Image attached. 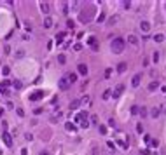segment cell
I'll return each instance as SVG.
<instances>
[{
  "mask_svg": "<svg viewBox=\"0 0 166 155\" xmlns=\"http://www.w3.org/2000/svg\"><path fill=\"white\" fill-rule=\"evenodd\" d=\"M112 52H115V54H119V52H122L124 51V38H114L112 40Z\"/></svg>",
  "mask_w": 166,
  "mask_h": 155,
  "instance_id": "obj_1",
  "label": "cell"
},
{
  "mask_svg": "<svg viewBox=\"0 0 166 155\" xmlns=\"http://www.w3.org/2000/svg\"><path fill=\"white\" fill-rule=\"evenodd\" d=\"M58 86H60L61 91H66L70 87V82H68V78H66V77H61L60 80H58Z\"/></svg>",
  "mask_w": 166,
  "mask_h": 155,
  "instance_id": "obj_2",
  "label": "cell"
},
{
  "mask_svg": "<svg viewBox=\"0 0 166 155\" xmlns=\"http://www.w3.org/2000/svg\"><path fill=\"white\" fill-rule=\"evenodd\" d=\"M2 139H4V143H5V147H12V136L9 134L7 131L2 132Z\"/></svg>",
  "mask_w": 166,
  "mask_h": 155,
  "instance_id": "obj_3",
  "label": "cell"
},
{
  "mask_svg": "<svg viewBox=\"0 0 166 155\" xmlns=\"http://www.w3.org/2000/svg\"><path fill=\"white\" fill-rule=\"evenodd\" d=\"M122 92H124V86H122V84H119V86H117V87L114 89V92H112V96H114V98H119V96L122 94Z\"/></svg>",
  "mask_w": 166,
  "mask_h": 155,
  "instance_id": "obj_4",
  "label": "cell"
},
{
  "mask_svg": "<svg viewBox=\"0 0 166 155\" xmlns=\"http://www.w3.org/2000/svg\"><path fill=\"white\" fill-rule=\"evenodd\" d=\"M140 82H142V73H136L133 77V80H131V86L133 87H138V86H140Z\"/></svg>",
  "mask_w": 166,
  "mask_h": 155,
  "instance_id": "obj_5",
  "label": "cell"
},
{
  "mask_svg": "<svg viewBox=\"0 0 166 155\" xmlns=\"http://www.w3.org/2000/svg\"><path fill=\"white\" fill-rule=\"evenodd\" d=\"M77 72H79L80 75H84V77H86V75H87V66L84 65V63H80V65L77 66Z\"/></svg>",
  "mask_w": 166,
  "mask_h": 155,
  "instance_id": "obj_6",
  "label": "cell"
},
{
  "mask_svg": "<svg viewBox=\"0 0 166 155\" xmlns=\"http://www.w3.org/2000/svg\"><path fill=\"white\" fill-rule=\"evenodd\" d=\"M42 96H44V92L42 91H37V92H33V94H30V101H35V99L42 98Z\"/></svg>",
  "mask_w": 166,
  "mask_h": 155,
  "instance_id": "obj_7",
  "label": "cell"
},
{
  "mask_svg": "<svg viewBox=\"0 0 166 155\" xmlns=\"http://www.w3.org/2000/svg\"><path fill=\"white\" fill-rule=\"evenodd\" d=\"M140 28H142V32H149V30H150V23H149V21H142Z\"/></svg>",
  "mask_w": 166,
  "mask_h": 155,
  "instance_id": "obj_8",
  "label": "cell"
},
{
  "mask_svg": "<svg viewBox=\"0 0 166 155\" xmlns=\"http://www.w3.org/2000/svg\"><path fill=\"white\" fill-rule=\"evenodd\" d=\"M159 113H161V108H152L150 110V117H154V118H157Z\"/></svg>",
  "mask_w": 166,
  "mask_h": 155,
  "instance_id": "obj_9",
  "label": "cell"
},
{
  "mask_svg": "<svg viewBox=\"0 0 166 155\" xmlns=\"http://www.w3.org/2000/svg\"><path fill=\"white\" fill-rule=\"evenodd\" d=\"M65 129L68 131V132H74V131H77V129H75V126H74L72 122H66V124H65Z\"/></svg>",
  "mask_w": 166,
  "mask_h": 155,
  "instance_id": "obj_10",
  "label": "cell"
},
{
  "mask_svg": "<svg viewBox=\"0 0 166 155\" xmlns=\"http://www.w3.org/2000/svg\"><path fill=\"white\" fill-rule=\"evenodd\" d=\"M44 26H46V28H51L52 26V19L51 17H44Z\"/></svg>",
  "mask_w": 166,
  "mask_h": 155,
  "instance_id": "obj_11",
  "label": "cell"
},
{
  "mask_svg": "<svg viewBox=\"0 0 166 155\" xmlns=\"http://www.w3.org/2000/svg\"><path fill=\"white\" fill-rule=\"evenodd\" d=\"M40 11H42L44 14H47V12H49V5H47L46 2H42V4H40Z\"/></svg>",
  "mask_w": 166,
  "mask_h": 155,
  "instance_id": "obj_12",
  "label": "cell"
},
{
  "mask_svg": "<svg viewBox=\"0 0 166 155\" xmlns=\"http://www.w3.org/2000/svg\"><path fill=\"white\" fill-rule=\"evenodd\" d=\"M128 42L133 44V45H136V44H138V38L135 37V35H129V37H128Z\"/></svg>",
  "mask_w": 166,
  "mask_h": 155,
  "instance_id": "obj_13",
  "label": "cell"
},
{
  "mask_svg": "<svg viewBox=\"0 0 166 155\" xmlns=\"http://www.w3.org/2000/svg\"><path fill=\"white\" fill-rule=\"evenodd\" d=\"M117 72H119V73H124V72H126V63H119Z\"/></svg>",
  "mask_w": 166,
  "mask_h": 155,
  "instance_id": "obj_14",
  "label": "cell"
},
{
  "mask_svg": "<svg viewBox=\"0 0 166 155\" xmlns=\"http://www.w3.org/2000/svg\"><path fill=\"white\" fill-rule=\"evenodd\" d=\"M66 78H68V82H70V84L77 82V75H75V73H70V75H68V77H66Z\"/></svg>",
  "mask_w": 166,
  "mask_h": 155,
  "instance_id": "obj_15",
  "label": "cell"
},
{
  "mask_svg": "<svg viewBox=\"0 0 166 155\" xmlns=\"http://www.w3.org/2000/svg\"><path fill=\"white\" fill-rule=\"evenodd\" d=\"M138 113H140L142 118H145V117H147V108H145V106H142V108L138 110Z\"/></svg>",
  "mask_w": 166,
  "mask_h": 155,
  "instance_id": "obj_16",
  "label": "cell"
},
{
  "mask_svg": "<svg viewBox=\"0 0 166 155\" xmlns=\"http://www.w3.org/2000/svg\"><path fill=\"white\" fill-rule=\"evenodd\" d=\"M58 63H60V65H65L66 63V57L63 54H60V56H58Z\"/></svg>",
  "mask_w": 166,
  "mask_h": 155,
  "instance_id": "obj_17",
  "label": "cell"
},
{
  "mask_svg": "<svg viewBox=\"0 0 166 155\" xmlns=\"http://www.w3.org/2000/svg\"><path fill=\"white\" fill-rule=\"evenodd\" d=\"M159 87V84L157 82H150V86H149V91H156Z\"/></svg>",
  "mask_w": 166,
  "mask_h": 155,
  "instance_id": "obj_18",
  "label": "cell"
},
{
  "mask_svg": "<svg viewBox=\"0 0 166 155\" xmlns=\"http://www.w3.org/2000/svg\"><path fill=\"white\" fill-rule=\"evenodd\" d=\"M79 105H80V101H74V103H70V110H75V108H79Z\"/></svg>",
  "mask_w": 166,
  "mask_h": 155,
  "instance_id": "obj_19",
  "label": "cell"
},
{
  "mask_svg": "<svg viewBox=\"0 0 166 155\" xmlns=\"http://www.w3.org/2000/svg\"><path fill=\"white\" fill-rule=\"evenodd\" d=\"M149 145H150V147H154V148H157V147H159V141H157V139H150Z\"/></svg>",
  "mask_w": 166,
  "mask_h": 155,
  "instance_id": "obj_20",
  "label": "cell"
},
{
  "mask_svg": "<svg viewBox=\"0 0 166 155\" xmlns=\"http://www.w3.org/2000/svg\"><path fill=\"white\" fill-rule=\"evenodd\" d=\"M12 86H14V87H16L17 91L21 89V82H19V80H14V82H12Z\"/></svg>",
  "mask_w": 166,
  "mask_h": 155,
  "instance_id": "obj_21",
  "label": "cell"
},
{
  "mask_svg": "<svg viewBox=\"0 0 166 155\" xmlns=\"http://www.w3.org/2000/svg\"><path fill=\"white\" fill-rule=\"evenodd\" d=\"M80 126H82V129H87V127H89V122L87 120H82V122H80Z\"/></svg>",
  "mask_w": 166,
  "mask_h": 155,
  "instance_id": "obj_22",
  "label": "cell"
},
{
  "mask_svg": "<svg viewBox=\"0 0 166 155\" xmlns=\"http://www.w3.org/2000/svg\"><path fill=\"white\" fill-rule=\"evenodd\" d=\"M163 38H164L163 35H159V33H157V35H156V37H154V40H156V42H161V40H163Z\"/></svg>",
  "mask_w": 166,
  "mask_h": 155,
  "instance_id": "obj_23",
  "label": "cell"
},
{
  "mask_svg": "<svg viewBox=\"0 0 166 155\" xmlns=\"http://www.w3.org/2000/svg\"><path fill=\"white\" fill-rule=\"evenodd\" d=\"M16 113L19 115V117H25V112H23V108H17V110H16Z\"/></svg>",
  "mask_w": 166,
  "mask_h": 155,
  "instance_id": "obj_24",
  "label": "cell"
},
{
  "mask_svg": "<svg viewBox=\"0 0 166 155\" xmlns=\"http://www.w3.org/2000/svg\"><path fill=\"white\" fill-rule=\"evenodd\" d=\"M98 129H100V132H101V134H107V127H105V126H100Z\"/></svg>",
  "mask_w": 166,
  "mask_h": 155,
  "instance_id": "obj_25",
  "label": "cell"
},
{
  "mask_svg": "<svg viewBox=\"0 0 166 155\" xmlns=\"http://www.w3.org/2000/svg\"><path fill=\"white\" fill-rule=\"evenodd\" d=\"M110 75H112V68H107V70H105V77H107V78H109V77H110Z\"/></svg>",
  "mask_w": 166,
  "mask_h": 155,
  "instance_id": "obj_26",
  "label": "cell"
},
{
  "mask_svg": "<svg viewBox=\"0 0 166 155\" xmlns=\"http://www.w3.org/2000/svg\"><path fill=\"white\" fill-rule=\"evenodd\" d=\"M2 75H9V66H4L2 68Z\"/></svg>",
  "mask_w": 166,
  "mask_h": 155,
  "instance_id": "obj_27",
  "label": "cell"
},
{
  "mask_svg": "<svg viewBox=\"0 0 166 155\" xmlns=\"http://www.w3.org/2000/svg\"><path fill=\"white\" fill-rule=\"evenodd\" d=\"M110 98V91H105L103 92V99H109Z\"/></svg>",
  "mask_w": 166,
  "mask_h": 155,
  "instance_id": "obj_28",
  "label": "cell"
},
{
  "mask_svg": "<svg viewBox=\"0 0 166 155\" xmlns=\"http://www.w3.org/2000/svg\"><path fill=\"white\" fill-rule=\"evenodd\" d=\"M138 110H140L138 106H133V108H131V113H133V115H136V113H138Z\"/></svg>",
  "mask_w": 166,
  "mask_h": 155,
  "instance_id": "obj_29",
  "label": "cell"
},
{
  "mask_svg": "<svg viewBox=\"0 0 166 155\" xmlns=\"http://www.w3.org/2000/svg\"><path fill=\"white\" fill-rule=\"evenodd\" d=\"M61 40H63V33H61V35H58V37H56V42H58V44H61Z\"/></svg>",
  "mask_w": 166,
  "mask_h": 155,
  "instance_id": "obj_30",
  "label": "cell"
},
{
  "mask_svg": "<svg viewBox=\"0 0 166 155\" xmlns=\"http://www.w3.org/2000/svg\"><path fill=\"white\" fill-rule=\"evenodd\" d=\"M105 21V14H100V17H98V23H103Z\"/></svg>",
  "mask_w": 166,
  "mask_h": 155,
  "instance_id": "obj_31",
  "label": "cell"
},
{
  "mask_svg": "<svg viewBox=\"0 0 166 155\" xmlns=\"http://www.w3.org/2000/svg\"><path fill=\"white\" fill-rule=\"evenodd\" d=\"M23 56H25L23 51H17V52H16V57H23Z\"/></svg>",
  "mask_w": 166,
  "mask_h": 155,
  "instance_id": "obj_32",
  "label": "cell"
},
{
  "mask_svg": "<svg viewBox=\"0 0 166 155\" xmlns=\"http://www.w3.org/2000/svg\"><path fill=\"white\" fill-rule=\"evenodd\" d=\"M74 49H75V51H80V49H82V45H80V44H75Z\"/></svg>",
  "mask_w": 166,
  "mask_h": 155,
  "instance_id": "obj_33",
  "label": "cell"
},
{
  "mask_svg": "<svg viewBox=\"0 0 166 155\" xmlns=\"http://www.w3.org/2000/svg\"><path fill=\"white\" fill-rule=\"evenodd\" d=\"M152 57H154V61H156V63L159 61V54H157V52H154V56H152Z\"/></svg>",
  "mask_w": 166,
  "mask_h": 155,
  "instance_id": "obj_34",
  "label": "cell"
},
{
  "mask_svg": "<svg viewBox=\"0 0 166 155\" xmlns=\"http://www.w3.org/2000/svg\"><path fill=\"white\" fill-rule=\"evenodd\" d=\"M136 131H138V132H143V127H142V124H138V126H136Z\"/></svg>",
  "mask_w": 166,
  "mask_h": 155,
  "instance_id": "obj_35",
  "label": "cell"
},
{
  "mask_svg": "<svg viewBox=\"0 0 166 155\" xmlns=\"http://www.w3.org/2000/svg\"><path fill=\"white\" fill-rule=\"evenodd\" d=\"M21 155H28V150H26V148H23V150H21Z\"/></svg>",
  "mask_w": 166,
  "mask_h": 155,
  "instance_id": "obj_36",
  "label": "cell"
},
{
  "mask_svg": "<svg viewBox=\"0 0 166 155\" xmlns=\"http://www.w3.org/2000/svg\"><path fill=\"white\" fill-rule=\"evenodd\" d=\"M40 155H49V152H40Z\"/></svg>",
  "mask_w": 166,
  "mask_h": 155,
  "instance_id": "obj_37",
  "label": "cell"
},
{
  "mask_svg": "<svg viewBox=\"0 0 166 155\" xmlns=\"http://www.w3.org/2000/svg\"><path fill=\"white\" fill-rule=\"evenodd\" d=\"M2 115H4V110H2V108H0V117H2Z\"/></svg>",
  "mask_w": 166,
  "mask_h": 155,
  "instance_id": "obj_38",
  "label": "cell"
}]
</instances>
